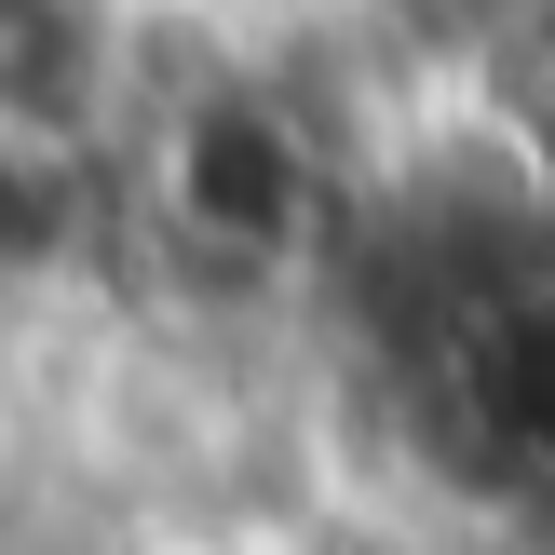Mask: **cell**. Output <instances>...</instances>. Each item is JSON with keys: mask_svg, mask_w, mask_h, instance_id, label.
Returning <instances> with one entry per match:
<instances>
[{"mask_svg": "<svg viewBox=\"0 0 555 555\" xmlns=\"http://www.w3.org/2000/svg\"><path fill=\"white\" fill-rule=\"evenodd\" d=\"M122 298V163L108 135L0 122V352L68 339Z\"/></svg>", "mask_w": 555, "mask_h": 555, "instance_id": "cell-1", "label": "cell"}, {"mask_svg": "<svg viewBox=\"0 0 555 555\" xmlns=\"http://www.w3.org/2000/svg\"><path fill=\"white\" fill-rule=\"evenodd\" d=\"M108 555H271V529H231V515H135Z\"/></svg>", "mask_w": 555, "mask_h": 555, "instance_id": "cell-2", "label": "cell"}]
</instances>
